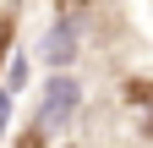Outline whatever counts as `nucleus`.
Listing matches in <instances>:
<instances>
[{
  "mask_svg": "<svg viewBox=\"0 0 153 148\" xmlns=\"http://www.w3.org/2000/svg\"><path fill=\"white\" fill-rule=\"evenodd\" d=\"M76 104H82V82L76 77H66V71H55L49 77V88H44V132H55V126H66L71 115H76Z\"/></svg>",
  "mask_w": 153,
  "mask_h": 148,
  "instance_id": "obj_1",
  "label": "nucleus"
},
{
  "mask_svg": "<svg viewBox=\"0 0 153 148\" xmlns=\"http://www.w3.org/2000/svg\"><path fill=\"white\" fill-rule=\"evenodd\" d=\"M71 55H76V22H71V16H60V22L49 28V39H44V66L66 71Z\"/></svg>",
  "mask_w": 153,
  "mask_h": 148,
  "instance_id": "obj_2",
  "label": "nucleus"
},
{
  "mask_svg": "<svg viewBox=\"0 0 153 148\" xmlns=\"http://www.w3.org/2000/svg\"><path fill=\"white\" fill-rule=\"evenodd\" d=\"M27 82V55H11V77H6V93H22Z\"/></svg>",
  "mask_w": 153,
  "mask_h": 148,
  "instance_id": "obj_3",
  "label": "nucleus"
},
{
  "mask_svg": "<svg viewBox=\"0 0 153 148\" xmlns=\"http://www.w3.org/2000/svg\"><path fill=\"white\" fill-rule=\"evenodd\" d=\"M88 6H93V0H55V11H60V16H82Z\"/></svg>",
  "mask_w": 153,
  "mask_h": 148,
  "instance_id": "obj_4",
  "label": "nucleus"
}]
</instances>
